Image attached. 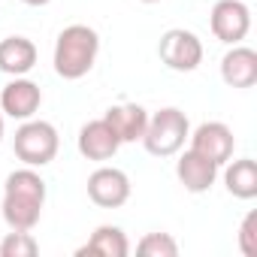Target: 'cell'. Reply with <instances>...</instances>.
Here are the masks:
<instances>
[{
	"mask_svg": "<svg viewBox=\"0 0 257 257\" xmlns=\"http://www.w3.org/2000/svg\"><path fill=\"white\" fill-rule=\"evenodd\" d=\"M188 137H191V121H188V115L179 106H164L155 115H149L146 134H143L140 143L155 158H173V155H179L185 149Z\"/></svg>",
	"mask_w": 257,
	"mask_h": 257,
	"instance_id": "3",
	"label": "cell"
},
{
	"mask_svg": "<svg viewBox=\"0 0 257 257\" xmlns=\"http://www.w3.org/2000/svg\"><path fill=\"white\" fill-rule=\"evenodd\" d=\"M22 4H28V7H46V4H52V0H22Z\"/></svg>",
	"mask_w": 257,
	"mask_h": 257,
	"instance_id": "20",
	"label": "cell"
},
{
	"mask_svg": "<svg viewBox=\"0 0 257 257\" xmlns=\"http://www.w3.org/2000/svg\"><path fill=\"white\" fill-rule=\"evenodd\" d=\"M46 209V179L34 167L13 170L4 182V221L10 230H34Z\"/></svg>",
	"mask_w": 257,
	"mask_h": 257,
	"instance_id": "1",
	"label": "cell"
},
{
	"mask_svg": "<svg viewBox=\"0 0 257 257\" xmlns=\"http://www.w3.org/2000/svg\"><path fill=\"white\" fill-rule=\"evenodd\" d=\"M40 106H43V91L28 76H16L10 85H4V91H0V109H4L7 118L28 121V118H34L40 112Z\"/></svg>",
	"mask_w": 257,
	"mask_h": 257,
	"instance_id": "9",
	"label": "cell"
},
{
	"mask_svg": "<svg viewBox=\"0 0 257 257\" xmlns=\"http://www.w3.org/2000/svg\"><path fill=\"white\" fill-rule=\"evenodd\" d=\"M4 118L7 115H4V109H0V140H4Z\"/></svg>",
	"mask_w": 257,
	"mask_h": 257,
	"instance_id": "21",
	"label": "cell"
},
{
	"mask_svg": "<svg viewBox=\"0 0 257 257\" xmlns=\"http://www.w3.org/2000/svg\"><path fill=\"white\" fill-rule=\"evenodd\" d=\"M131 254V242L127 233L115 224H100L82 248H76V257H127Z\"/></svg>",
	"mask_w": 257,
	"mask_h": 257,
	"instance_id": "14",
	"label": "cell"
},
{
	"mask_svg": "<svg viewBox=\"0 0 257 257\" xmlns=\"http://www.w3.org/2000/svg\"><path fill=\"white\" fill-rule=\"evenodd\" d=\"M97 55H100V34L88 25H67L55 40L52 64L61 79L76 82L94 70Z\"/></svg>",
	"mask_w": 257,
	"mask_h": 257,
	"instance_id": "2",
	"label": "cell"
},
{
	"mask_svg": "<svg viewBox=\"0 0 257 257\" xmlns=\"http://www.w3.org/2000/svg\"><path fill=\"white\" fill-rule=\"evenodd\" d=\"M236 245L245 257H257V212H248L239 224L236 233Z\"/></svg>",
	"mask_w": 257,
	"mask_h": 257,
	"instance_id": "19",
	"label": "cell"
},
{
	"mask_svg": "<svg viewBox=\"0 0 257 257\" xmlns=\"http://www.w3.org/2000/svg\"><path fill=\"white\" fill-rule=\"evenodd\" d=\"M40 251V242L31 230H13L0 239V257H34Z\"/></svg>",
	"mask_w": 257,
	"mask_h": 257,
	"instance_id": "17",
	"label": "cell"
},
{
	"mask_svg": "<svg viewBox=\"0 0 257 257\" xmlns=\"http://www.w3.org/2000/svg\"><path fill=\"white\" fill-rule=\"evenodd\" d=\"M221 79L227 88H236V91L254 88L257 85V52L242 43L230 46L221 58Z\"/></svg>",
	"mask_w": 257,
	"mask_h": 257,
	"instance_id": "11",
	"label": "cell"
},
{
	"mask_svg": "<svg viewBox=\"0 0 257 257\" xmlns=\"http://www.w3.org/2000/svg\"><path fill=\"white\" fill-rule=\"evenodd\" d=\"M88 197L100 209H121L131 200V179L118 167H97L88 176Z\"/></svg>",
	"mask_w": 257,
	"mask_h": 257,
	"instance_id": "7",
	"label": "cell"
},
{
	"mask_svg": "<svg viewBox=\"0 0 257 257\" xmlns=\"http://www.w3.org/2000/svg\"><path fill=\"white\" fill-rule=\"evenodd\" d=\"M137 254H143V257H176L179 242L170 233H146L137 242Z\"/></svg>",
	"mask_w": 257,
	"mask_h": 257,
	"instance_id": "18",
	"label": "cell"
},
{
	"mask_svg": "<svg viewBox=\"0 0 257 257\" xmlns=\"http://www.w3.org/2000/svg\"><path fill=\"white\" fill-rule=\"evenodd\" d=\"M188 140L194 152H200L203 158H209L218 167H224L236 152V137L224 121H203L197 131H191Z\"/></svg>",
	"mask_w": 257,
	"mask_h": 257,
	"instance_id": "8",
	"label": "cell"
},
{
	"mask_svg": "<svg viewBox=\"0 0 257 257\" xmlns=\"http://www.w3.org/2000/svg\"><path fill=\"white\" fill-rule=\"evenodd\" d=\"M58 149H61V137H58V127L52 121H43V118H28L22 121V127L13 137V152L16 158L25 164V167H49L55 158H58Z\"/></svg>",
	"mask_w": 257,
	"mask_h": 257,
	"instance_id": "4",
	"label": "cell"
},
{
	"mask_svg": "<svg viewBox=\"0 0 257 257\" xmlns=\"http://www.w3.org/2000/svg\"><path fill=\"white\" fill-rule=\"evenodd\" d=\"M218 173H221V167L212 164L209 158H203L194 149L182 152L179 161H176V176H179V182L188 194H206L218 182Z\"/></svg>",
	"mask_w": 257,
	"mask_h": 257,
	"instance_id": "12",
	"label": "cell"
},
{
	"mask_svg": "<svg viewBox=\"0 0 257 257\" xmlns=\"http://www.w3.org/2000/svg\"><path fill=\"white\" fill-rule=\"evenodd\" d=\"M224 188L236 200H254L257 197V161L254 158H239L224 164Z\"/></svg>",
	"mask_w": 257,
	"mask_h": 257,
	"instance_id": "16",
	"label": "cell"
},
{
	"mask_svg": "<svg viewBox=\"0 0 257 257\" xmlns=\"http://www.w3.org/2000/svg\"><path fill=\"white\" fill-rule=\"evenodd\" d=\"M140 4H161V0H140Z\"/></svg>",
	"mask_w": 257,
	"mask_h": 257,
	"instance_id": "22",
	"label": "cell"
},
{
	"mask_svg": "<svg viewBox=\"0 0 257 257\" xmlns=\"http://www.w3.org/2000/svg\"><path fill=\"white\" fill-rule=\"evenodd\" d=\"M209 28L215 34V40H221L224 46H236L248 37L251 31V10L245 0H218L209 16Z\"/></svg>",
	"mask_w": 257,
	"mask_h": 257,
	"instance_id": "6",
	"label": "cell"
},
{
	"mask_svg": "<svg viewBox=\"0 0 257 257\" xmlns=\"http://www.w3.org/2000/svg\"><path fill=\"white\" fill-rule=\"evenodd\" d=\"M103 121L115 131V137L124 143H140L143 134H146V124H149V112L140 106V103H118V106H109Z\"/></svg>",
	"mask_w": 257,
	"mask_h": 257,
	"instance_id": "13",
	"label": "cell"
},
{
	"mask_svg": "<svg viewBox=\"0 0 257 257\" xmlns=\"http://www.w3.org/2000/svg\"><path fill=\"white\" fill-rule=\"evenodd\" d=\"M158 55H161L164 67H170L176 73H194L203 64V43H200V37L194 31L170 28V31L161 34Z\"/></svg>",
	"mask_w": 257,
	"mask_h": 257,
	"instance_id": "5",
	"label": "cell"
},
{
	"mask_svg": "<svg viewBox=\"0 0 257 257\" xmlns=\"http://www.w3.org/2000/svg\"><path fill=\"white\" fill-rule=\"evenodd\" d=\"M37 67V46L28 37L0 40V70L7 76H28Z\"/></svg>",
	"mask_w": 257,
	"mask_h": 257,
	"instance_id": "15",
	"label": "cell"
},
{
	"mask_svg": "<svg viewBox=\"0 0 257 257\" xmlns=\"http://www.w3.org/2000/svg\"><path fill=\"white\" fill-rule=\"evenodd\" d=\"M76 146H79V155L88 158V161H112L115 152L121 149V140L115 137V131L103 121V118H94L88 124H82V131L76 137Z\"/></svg>",
	"mask_w": 257,
	"mask_h": 257,
	"instance_id": "10",
	"label": "cell"
}]
</instances>
